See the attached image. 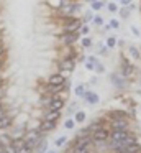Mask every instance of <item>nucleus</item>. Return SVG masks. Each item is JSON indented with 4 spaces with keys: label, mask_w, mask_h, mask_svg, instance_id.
Instances as JSON below:
<instances>
[{
    "label": "nucleus",
    "mask_w": 141,
    "mask_h": 153,
    "mask_svg": "<svg viewBox=\"0 0 141 153\" xmlns=\"http://www.w3.org/2000/svg\"><path fill=\"white\" fill-rule=\"evenodd\" d=\"M98 128H102V122H97V123H92V125H90L92 132H95V130H98Z\"/></svg>",
    "instance_id": "31"
},
{
    "label": "nucleus",
    "mask_w": 141,
    "mask_h": 153,
    "mask_svg": "<svg viewBox=\"0 0 141 153\" xmlns=\"http://www.w3.org/2000/svg\"><path fill=\"white\" fill-rule=\"evenodd\" d=\"M95 69H97V73H103V64L97 63V64H95Z\"/></svg>",
    "instance_id": "34"
},
{
    "label": "nucleus",
    "mask_w": 141,
    "mask_h": 153,
    "mask_svg": "<svg viewBox=\"0 0 141 153\" xmlns=\"http://www.w3.org/2000/svg\"><path fill=\"white\" fill-rule=\"evenodd\" d=\"M74 153H89V145H85V146L75 145L74 146Z\"/></svg>",
    "instance_id": "19"
},
{
    "label": "nucleus",
    "mask_w": 141,
    "mask_h": 153,
    "mask_svg": "<svg viewBox=\"0 0 141 153\" xmlns=\"http://www.w3.org/2000/svg\"><path fill=\"white\" fill-rule=\"evenodd\" d=\"M66 143V137H59L58 140H56V146H62Z\"/></svg>",
    "instance_id": "29"
},
{
    "label": "nucleus",
    "mask_w": 141,
    "mask_h": 153,
    "mask_svg": "<svg viewBox=\"0 0 141 153\" xmlns=\"http://www.w3.org/2000/svg\"><path fill=\"white\" fill-rule=\"evenodd\" d=\"M94 64H97V59H95V58L92 56V58H89V59H87V63H85V68L92 71V69H95V66H94Z\"/></svg>",
    "instance_id": "18"
},
{
    "label": "nucleus",
    "mask_w": 141,
    "mask_h": 153,
    "mask_svg": "<svg viewBox=\"0 0 141 153\" xmlns=\"http://www.w3.org/2000/svg\"><path fill=\"white\" fill-rule=\"evenodd\" d=\"M0 66H2V56H0Z\"/></svg>",
    "instance_id": "44"
},
{
    "label": "nucleus",
    "mask_w": 141,
    "mask_h": 153,
    "mask_svg": "<svg viewBox=\"0 0 141 153\" xmlns=\"http://www.w3.org/2000/svg\"><path fill=\"white\" fill-rule=\"evenodd\" d=\"M75 96L85 97V89H84V86H77V87H75Z\"/></svg>",
    "instance_id": "24"
},
{
    "label": "nucleus",
    "mask_w": 141,
    "mask_h": 153,
    "mask_svg": "<svg viewBox=\"0 0 141 153\" xmlns=\"http://www.w3.org/2000/svg\"><path fill=\"white\" fill-rule=\"evenodd\" d=\"M92 18V15H90V12H87V15H85V20H90Z\"/></svg>",
    "instance_id": "40"
},
{
    "label": "nucleus",
    "mask_w": 141,
    "mask_h": 153,
    "mask_svg": "<svg viewBox=\"0 0 141 153\" xmlns=\"http://www.w3.org/2000/svg\"><path fill=\"white\" fill-rule=\"evenodd\" d=\"M46 152V143H43L41 146H38V153H44Z\"/></svg>",
    "instance_id": "35"
},
{
    "label": "nucleus",
    "mask_w": 141,
    "mask_h": 153,
    "mask_svg": "<svg viewBox=\"0 0 141 153\" xmlns=\"http://www.w3.org/2000/svg\"><path fill=\"white\" fill-rule=\"evenodd\" d=\"M84 120H85V112L79 110V112L75 114V122H79V123H80V122H84Z\"/></svg>",
    "instance_id": "22"
},
{
    "label": "nucleus",
    "mask_w": 141,
    "mask_h": 153,
    "mask_svg": "<svg viewBox=\"0 0 141 153\" xmlns=\"http://www.w3.org/2000/svg\"><path fill=\"white\" fill-rule=\"evenodd\" d=\"M48 84L49 86H61V84H66V79L62 74H52L48 79Z\"/></svg>",
    "instance_id": "4"
},
{
    "label": "nucleus",
    "mask_w": 141,
    "mask_h": 153,
    "mask_svg": "<svg viewBox=\"0 0 141 153\" xmlns=\"http://www.w3.org/2000/svg\"><path fill=\"white\" fill-rule=\"evenodd\" d=\"M110 28H120V22L115 20V18H113V20L110 22Z\"/></svg>",
    "instance_id": "32"
},
{
    "label": "nucleus",
    "mask_w": 141,
    "mask_h": 153,
    "mask_svg": "<svg viewBox=\"0 0 141 153\" xmlns=\"http://www.w3.org/2000/svg\"><path fill=\"white\" fill-rule=\"evenodd\" d=\"M89 30H90L89 27H82V33H84V35H87V33H89Z\"/></svg>",
    "instance_id": "39"
},
{
    "label": "nucleus",
    "mask_w": 141,
    "mask_h": 153,
    "mask_svg": "<svg viewBox=\"0 0 141 153\" xmlns=\"http://www.w3.org/2000/svg\"><path fill=\"white\" fill-rule=\"evenodd\" d=\"M125 152H126V153H140L141 152V146L138 145L136 142H133V143H130V145L125 148Z\"/></svg>",
    "instance_id": "11"
},
{
    "label": "nucleus",
    "mask_w": 141,
    "mask_h": 153,
    "mask_svg": "<svg viewBox=\"0 0 141 153\" xmlns=\"http://www.w3.org/2000/svg\"><path fill=\"white\" fill-rule=\"evenodd\" d=\"M131 73H133V68H131V64L123 58V74H125V76H130Z\"/></svg>",
    "instance_id": "15"
},
{
    "label": "nucleus",
    "mask_w": 141,
    "mask_h": 153,
    "mask_svg": "<svg viewBox=\"0 0 141 153\" xmlns=\"http://www.w3.org/2000/svg\"><path fill=\"white\" fill-rule=\"evenodd\" d=\"M85 99H87L90 104H97L98 102V96L95 92H90V91H89V92H85Z\"/></svg>",
    "instance_id": "14"
},
{
    "label": "nucleus",
    "mask_w": 141,
    "mask_h": 153,
    "mask_svg": "<svg viewBox=\"0 0 141 153\" xmlns=\"http://www.w3.org/2000/svg\"><path fill=\"white\" fill-rule=\"evenodd\" d=\"M54 127H56V122H51V120H43V123H41V130H43V132L52 130Z\"/></svg>",
    "instance_id": "13"
},
{
    "label": "nucleus",
    "mask_w": 141,
    "mask_h": 153,
    "mask_svg": "<svg viewBox=\"0 0 141 153\" xmlns=\"http://www.w3.org/2000/svg\"><path fill=\"white\" fill-rule=\"evenodd\" d=\"M2 115H3V110H2V109H0V117H2Z\"/></svg>",
    "instance_id": "43"
},
{
    "label": "nucleus",
    "mask_w": 141,
    "mask_h": 153,
    "mask_svg": "<svg viewBox=\"0 0 141 153\" xmlns=\"http://www.w3.org/2000/svg\"><path fill=\"white\" fill-rule=\"evenodd\" d=\"M62 105H64V102H62V99H59V97H52V99L49 100V110H61Z\"/></svg>",
    "instance_id": "7"
},
{
    "label": "nucleus",
    "mask_w": 141,
    "mask_h": 153,
    "mask_svg": "<svg viewBox=\"0 0 141 153\" xmlns=\"http://www.w3.org/2000/svg\"><path fill=\"white\" fill-rule=\"evenodd\" d=\"M74 59L72 58H66V59L61 61V64H59V68H61L62 71H67V73H71L72 69H74Z\"/></svg>",
    "instance_id": "6"
},
{
    "label": "nucleus",
    "mask_w": 141,
    "mask_h": 153,
    "mask_svg": "<svg viewBox=\"0 0 141 153\" xmlns=\"http://www.w3.org/2000/svg\"><path fill=\"white\" fill-rule=\"evenodd\" d=\"M117 43H118V41H117V38H115V36H110L107 40V46L108 48H115V46H117Z\"/></svg>",
    "instance_id": "23"
},
{
    "label": "nucleus",
    "mask_w": 141,
    "mask_h": 153,
    "mask_svg": "<svg viewBox=\"0 0 141 153\" xmlns=\"http://www.w3.org/2000/svg\"><path fill=\"white\" fill-rule=\"evenodd\" d=\"M121 5H125V7H128V5H131V0H120Z\"/></svg>",
    "instance_id": "37"
},
{
    "label": "nucleus",
    "mask_w": 141,
    "mask_h": 153,
    "mask_svg": "<svg viewBox=\"0 0 141 153\" xmlns=\"http://www.w3.org/2000/svg\"><path fill=\"white\" fill-rule=\"evenodd\" d=\"M107 8H108V12H111V13H117V12H118V7L113 4V2H111V4H108Z\"/></svg>",
    "instance_id": "26"
},
{
    "label": "nucleus",
    "mask_w": 141,
    "mask_h": 153,
    "mask_svg": "<svg viewBox=\"0 0 141 153\" xmlns=\"http://www.w3.org/2000/svg\"><path fill=\"white\" fill-rule=\"evenodd\" d=\"M92 2H97V0H92Z\"/></svg>",
    "instance_id": "48"
},
{
    "label": "nucleus",
    "mask_w": 141,
    "mask_h": 153,
    "mask_svg": "<svg viewBox=\"0 0 141 153\" xmlns=\"http://www.w3.org/2000/svg\"><path fill=\"white\" fill-rule=\"evenodd\" d=\"M107 51H108V46H102L100 48V54H107Z\"/></svg>",
    "instance_id": "38"
},
{
    "label": "nucleus",
    "mask_w": 141,
    "mask_h": 153,
    "mask_svg": "<svg viewBox=\"0 0 141 153\" xmlns=\"http://www.w3.org/2000/svg\"><path fill=\"white\" fill-rule=\"evenodd\" d=\"M123 128H126L125 119H115L113 120V130H123Z\"/></svg>",
    "instance_id": "12"
},
{
    "label": "nucleus",
    "mask_w": 141,
    "mask_h": 153,
    "mask_svg": "<svg viewBox=\"0 0 141 153\" xmlns=\"http://www.w3.org/2000/svg\"><path fill=\"white\" fill-rule=\"evenodd\" d=\"M130 56L133 58V59H140V51H138V48L136 46H130Z\"/></svg>",
    "instance_id": "17"
},
{
    "label": "nucleus",
    "mask_w": 141,
    "mask_h": 153,
    "mask_svg": "<svg viewBox=\"0 0 141 153\" xmlns=\"http://www.w3.org/2000/svg\"><path fill=\"white\" fill-rule=\"evenodd\" d=\"M126 137H128L126 128H123V130H113V133H111V146H113V148H117L120 143H123L125 140H126Z\"/></svg>",
    "instance_id": "2"
},
{
    "label": "nucleus",
    "mask_w": 141,
    "mask_h": 153,
    "mask_svg": "<svg viewBox=\"0 0 141 153\" xmlns=\"http://www.w3.org/2000/svg\"><path fill=\"white\" fill-rule=\"evenodd\" d=\"M2 53H3V48H2V46H0V56H2Z\"/></svg>",
    "instance_id": "42"
},
{
    "label": "nucleus",
    "mask_w": 141,
    "mask_h": 153,
    "mask_svg": "<svg viewBox=\"0 0 141 153\" xmlns=\"http://www.w3.org/2000/svg\"><path fill=\"white\" fill-rule=\"evenodd\" d=\"M61 40H62V43H66V45H72L77 40V33H64L61 36Z\"/></svg>",
    "instance_id": "9"
},
{
    "label": "nucleus",
    "mask_w": 141,
    "mask_h": 153,
    "mask_svg": "<svg viewBox=\"0 0 141 153\" xmlns=\"http://www.w3.org/2000/svg\"><path fill=\"white\" fill-rule=\"evenodd\" d=\"M0 109H2V102H0Z\"/></svg>",
    "instance_id": "45"
},
{
    "label": "nucleus",
    "mask_w": 141,
    "mask_h": 153,
    "mask_svg": "<svg viewBox=\"0 0 141 153\" xmlns=\"http://www.w3.org/2000/svg\"><path fill=\"white\" fill-rule=\"evenodd\" d=\"M134 8V5H128V7H125V8H121L120 10V15H121V18H128L130 17V12Z\"/></svg>",
    "instance_id": "16"
},
{
    "label": "nucleus",
    "mask_w": 141,
    "mask_h": 153,
    "mask_svg": "<svg viewBox=\"0 0 141 153\" xmlns=\"http://www.w3.org/2000/svg\"><path fill=\"white\" fill-rule=\"evenodd\" d=\"M92 138H94L95 142H103V140L108 138V132L105 128H98L92 133Z\"/></svg>",
    "instance_id": "5"
},
{
    "label": "nucleus",
    "mask_w": 141,
    "mask_h": 153,
    "mask_svg": "<svg viewBox=\"0 0 141 153\" xmlns=\"http://www.w3.org/2000/svg\"><path fill=\"white\" fill-rule=\"evenodd\" d=\"M62 2H64V0H48V4L51 5V7H54V8H61Z\"/></svg>",
    "instance_id": "20"
},
{
    "label": "nucleus",
    "mask_w": 141,
    "mask_h": 153,
    "mask_svg": "<svg viewBox=\"0 0 141 153\" xmlns=\"http://www.w3.org/2000/svg\"><path fill=\"white\" fill-rule=\"evenodd\" d=\"M61 117V110H49L44 115L43 120H51V122H58V119Z\"/></svg>",
    "instance_id": "8"
},
{
    "label": "nucleus",
    "mask_w": 141,
    "mask_h": 153,
    "mask_svg": "<svg viewBox=\"0 0 141 153\" xmlns=\"http://www.w3.org/2000/svg\"><path fill=\"white\" fill-rule=\"evenodd\" d=\"M16 153H31V148H30L28 145H23V146H20L18 148V152Z\"/></svg>",
    "instance_id": "25"
},
{
    "label": "nucleus",
    "mask_w": 141,
    "mask_h": 153,
    "mask_svg": "<svg viewBox=\"0 0 141 153\" xmlns=\"http://www.w3.org/2000/svg\"><path fill=\"white\" fill-rule=\"evenodd\" d=\"M64 127L66 128H72V127H74V120H66Z\"/></svg>",
    "instance_id": "33"
},
{
    "label": "nucleus",
    "mask_w": 141,
    "mask_h": 153,
    "mask_svg": "<svg viewBox=\"0 0 141 153\" xmlns=\"http://www.w3.org/2000/svg\"><path fill=\"white\" fill-rule=\"evenodd\" d=\"M49 153H56V152H49Z\"/></svg>",
    "instance_id": "47"
},
{
    "label": "nucleus",
    "mask_w": 141,
    "mask_h": 153,
    "mask_svg": "<svg viewBox=\"0 0 141 153\" xmlns=\"http://www.w3.org/2000/svg\"><path fill=\"white\" fill-rule=\"evenodd\" d=\"M3 152H5V146H3L2 143H0V153H3Z\"/></svg>",
    "instance_id": "41"
},
{
    "label": "nucleus",
    "mask_w": 141,
    "mask_h": 153,
    "mask_svg": "<svg viewBox=\"0 0 141 153\" xmlns=\"http://www.w3.org/2000/svg\"><path fill=\"white\" fill-rule=\"evenodd\" d=\"M25 142H26V145H28L30 148H35V146L38 145V142H39V132L38 130L28 132V135L25 137Z\"/></svg>",
    "instance_id": "3"
},
{
    "label": "nucleus",
    "mask_w": 141,
    "mask_h": 153,
    "mask_svg": "<svg viewBox=\"0 0 141 153\" xmlns=\"http://www.w3.org/2000/svg\"><path fill=\"white\" fill-rule=\"evenodd\" d=\"M82 27L80 20L74 17H67L64 22V33H77V30Z\"/></svg>",
    "instance_id": "1"
},
{
    "label": "nucleus",
    "mask_w": 141,
    "mask_h": 153,
    "mask_svg": "<svg viewBox=\"0 0 141 153\" xmlns=\"http://www.w3.org/2000/svg\"><path fill=\"white\" fill-rule=\"evenodd\" d=\"M103 7V4H102V2H92V8H94V10H100V8Z\"/></svg>",
    "instance_id": "27"
},
{
    "label": "nucleus",
    "mask_w": 141,
    "mask_h": 153,
    "mask_svg": "<svg viewBox=\"0 0 141 153\" xmlns=\"http://www.w3.org/2000/svg\"><path fill=\"white\" fill-rule=\"evenodd\" d=\"M82 45H84V46H85V48H89V46H92V40H90V38H87V36H85V38H84V40H82Z\"/></svg>",
    "instance_id": "30"
},
{
    "label": "nucleus",
    "mask_w": 141,
    "mask_h": 153,
    "mask_svg": "<svg viewBox=\"0 0 141 153\" xmlns=\"http://www.w3.org/2000/svg\"><path fill=\"white\" fill-rule=\"evenodd\" d=\"M94 25H97V27H102V25H103V20H102V17H94Z\"/></svg>",
    "instance_id": "28"
},
{
    "label": "nucleus",
    "mask_w": 141,
    "mask_h": 153,
    "mask_svg": "<svg viewBox=\"0 0 141 153\" xmlns=\"http://www.w3.org/2000/svg\"><path fill=\"white\" fill-rule=\"evenodd\" d=\"M0 86H2V79H0Z\"/></svg>",
    "instance_id": "46"
},
{
    "label": "nucleus",
    "mask_w": 141,
    "mask_h": 153,
    "mask_svg": "<svg viewBox=\"0 0 141 153\" xmlns=\"http://www.w3.org/2000/svg\"><path fill=\"white\" fill-rule=\"evenodd\" d=\"M10 125H12V119L3 114V115L0 117V128H8Z\"/></svg>",
    "instance_id": "10"
},
{
    "label": "nucleus",
    "mask_w": 141,
    "mask_h": 153,
    "mask_svg": "<svg viewBox=\"0 0 141 153\" xmlns=\"http://www.w3.org/2000/svg\"><path fill=\"white\" fill-rule=\"evenodd\" d=\"M131 33H133V35H136V36H140V30H138L136 27H131Z\"/></svg>",
    "instance_id": "36"
},
{
    "label": "nucleus",
    "mask_w": 141,
    "mask_h": 153,
    "mask_svg": "<svg viewBox=\"0 0 141 153\" xmlns=\"http://www.w3.org/2000/svg\"><path fill=\"white\" fill-rule=\"evenodd\" d=\"M62 87H64V84H61V86H49V84H48V91H49V92H52V94L59 92Z\"/></svg>",
    "instance_id": "21"
}]
</instances>
